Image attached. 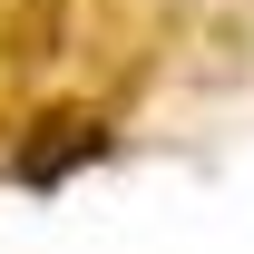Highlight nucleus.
I'll return each instance as SVG.
<instances>
[{
	"label": "nucleus",
	"mask_w": 254,
	"mask_h": 254,
	"mask_svg": "<svg viewBox=\"0 0 254 254\" xmlns=\"http://www.w3.org/2000/svg\"><path fill=\"white\" fill-rule=\"evenodd\" d=\"M78 157H108V127L98 118H49L30 147H20V186H59Z\"/></svg>",
	"instance_id": "obj_1"
}]
</instances>
